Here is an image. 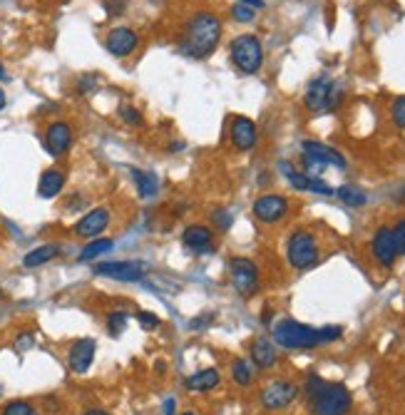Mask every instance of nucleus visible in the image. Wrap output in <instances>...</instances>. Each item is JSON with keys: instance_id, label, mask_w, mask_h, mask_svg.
I'll return each instance as SVG.
<instances>
[{"instance_id": "a19ab883", "label": "nucleus", "mask_w": 405, "mask_h": 415, "mask_svg": "<svg viewBox=\"0 0 405 415\" xmlns=\"http://www.w3.org/2000/svg\"><path fill=\"white\" fill-rule=\"evenodd\" d=\"M6 89H3V87H0V110H3V107H6Z\"/></svg>"}, {"instance_id": "bb28decb", "label": "nucleus", "mask_w": 405, "mask_h": 415, "mask_svg": "<svg viewBox=\"0 0 405 415\" xmlns=\"http://www.w3.org/2000/svg\"><path fill=\"white\" fill-rule=\"evenodd\" d=\"M232 376H234V380H237L239 385H251V380H254V361H249V358H237V361L232 363Z\"/></svg>"}, {"instance_id": "4c0bfd02", "label": "nucleus", "mask_w": 405, "mask_h": 415, "mask_svg": "<svg viewBox=\"0 0 405 415\" xmlns=\"http://www.w3.org/2000/svg\"><path fill=\"white\" fill-rule=\"evenodd\" d=\"M206 321H209V316H199V318H194V321H192L189 326L194 328V331H201V326H204Z\"/></svg>"}, {"instance_id": "f704fd0d", "label": "nucleus", "mask_w": 405, "mask_h": 415, "mask_svg": "<svg viewBox=\"0 0 405 415\" xmlns=\"http://www.w3.org/2000/svg\"><path fill=\"white\" fill-rule=\"evenodd\" d=\"M137 321H139V326L144 328V331H149V328L159 326V318L154 314H147V311H139L137 314Z\"/></svg>"}, {"instance_id": "7ed1b4c3", "label": "nucleus", "mask_w": 405, "mask_h": 415, "mask_svg": "<svg viewBox=\"0 0 405 415\" xmlns=\"http://www.w3.org/2000/svg\"><path fill=\"white\" fill-rule=\"evenodd\" d=\"M274 343H279L286 351H309L323 341L318 328H311L294 318H284L274 326Z\"/></svg>"}, {"instance_id": "79ce46f5", "label": "nucleus", "mask_w": 405, "mask_h": 415, "mask_svg": "<svg viewBox=\"0 0 405 415\" xmlns=\"http://www.w3.org/2000/svg\"><path fill=\"white\" fill-rule=\"evenodd\" d=\"M0 80H8V73H6V68H3V63H0Z\"/></svg>"}, {"instance_id": "20e7f679", "label": "nucleus", "mask_w": 405, "mask_h": 415, "mask_svg": "<svg viewBox=\"0 0 405 415\" xmlns=\"http://www.w3.org/2000/svg\"><path fill=\"white\" fill-rule=\"evenodd\" d=\"M341 97H343V92L336 80H331L328 75H318V78H313L309 82L304 100L311 112H331L338 107Z\"/></svg>"}, {"instance_id": "f3484780", "label": "nucleus", "mask_w": 405, "mask_h": 415, "mask_svg": "<svg viewBox=\"0 0 405 415\" xmlns=\"http://www.w3.org/2000/svg\"><path fill=\"white\" fill-rule=\"evenodd\" d=\"M256 125L249 117H234L232 120V142L239 152H249L256 147Z\"/></svg>"}, {"instance_id": "4468645a", "label": "nucleus", "mask_w": 405, "mask_h": 415, "mask_svg": "<svg viewBox=\"0 0 405 415\" xmlns=\"http://www.w3.org/2000/svg\"><path fill=\"white\" fill-rule=\"evenodd\" d=\"M279 167H281V172H284V177L289 179V184L294 187V190H299V192H316V194H323V197L336 194V192H333L326 182H321L318 177H311V174L296 172V169L291 167L289 162H281Z\"/></svg>"}, {"instance_id": "6e6552de", "label": "nucleus", "mask_w": 405, "mask_h": 415, "mask_svg": "<svg viewBox=\"0 0 405 415\" xmlns=\"http://www.w3.org/2000/svg\"><path fill=\"white\" fill-rule=\"evenodd\" d=\"M229 276H232V286L239 296L249 299L258 291V268L251 259L234 256L229 259Z\"/></svg>"}, {"instance_id": "7c9ffc66", "label": "nucleus", "mask_w": 405, "mask_h": 415, "mask_svg": "<svg viewBox=\"0 0 405 415\" xmlns=\"http://www.w3.org/2000/svg\"><path fill=\"white\" fill-rule=\"evenodd\" d=\"M232 18L239 23H251L254 18H256V11L249 6H244V3H237V6L232 8Z\"/></svg>"}, {"instance_id": "c9c22d12", "label": "nucleus", "mask_w": 405, "mask_h": 415, "mask_svg": "<svg viewBox=\"0 0 405 415\" xmlns=\"http://www.w3.org/2000/svg\"><path fill=\"white\" fill-rule=\"evenodd\" d=\"M318 333H321V341L328 343V341H336V338H341L343 328L341 326H323V328H318Z\"/></svg>"}, {"instance_id": "dca6fc26", "label": "nucleus", "mask_w": 405, "mask_h": 415, "mask_svg": "<svg viewBox=\"0 0 405 415\" xmlns=\"http://www.w3.org/2000/svg\"><path fill=\"white\" fill-rule=\"evenodd\" d=\"M73 144V127L68 122H53L45 132V147L53 157H63Z\"/></svg>"}, {"instance_id": "393cba45", "label": "nucleus", "mask_w": 405, "mask_h": 415, "mask_svg": "<svg viewBox=\"0 0 405 415\" xmlns=\"http://www.w3.org/2000/svg\"><path fill=\"white\" fill-rule=\"evenodd\" d=\"M110 249H115V242L112 239H105V237H97V239H89L87 247L80 252V261H92V259L102 256V254H107Z\"/></svg>"}, {"instance_id": "2f4dec72", "label": "nucleus", "mask_w": 405, "mask_h": 415, "mask_svg": "<svg viewBox=\"0 0 405 415\" xmlns=\"http://www.w3.org/2000/svg\"><path fill=\"white\" fill-rule=\"evenodd\" d=\"M120 117L127 122V125H142V115H139V110L137 107H132V105H122L120 107Z\"/></svg>"}, {"instance_id": "6ab92c4d", "label": "nucleus", "mask_w": 405, "mask_h": 415, "mask_svg": "<svg viewBox=\"0 0 405 415\" xmlns=\"http://www.w3.org/2000/svg\"><path fill=\"white\" fill-rule=\"evenodd\" d=\"M65 187V174L58 167H50L40 174V182H37V194L42 199H55V197L63 192Z\"/></svg>"}, {"instance_id": "a878e982", "label": "nucleus", "mask_w": 405, "mask_h": 415, "mask_svg": "<svg viewBox=\"0 0 405 415\" xmlns=\"http://www.w3.org/2000/svg\"><path fill=\"white\" fill-rule=\"evenodd\" d=\"M336 194H338V199L348 206H363L366 202H368V194H366L363 190L353 187V184H343V187H338Z\"/></svg>"}, {"instance_id": "c85d7f7f", "label": "nucleus", "mask_w": 405, "mask_h": 415, "mask_svg": "<svg viewBox=\"0 0 405 415\" xmlns=\"http://www.w3.org/2000/svg\"><path fill=\"white\" fill-rule=\"evenodd\" d=\"M127 321H130V316L122 314V311H115V314L107 316V328H110L112 336H120L122 331L127 328Z\"/></svg>"}, {"instance_id": "4be33fe9", "label": "nucleus", "mask_w": 405, "mask_h": 415, "mask_svg": "<svg viewBox=\"0 0 405 415\" xmlns=\"http://www.w3.org/2000/svg\"><path fill=\"white\" fill-rule=\"evenodd\" d=\"M219 380H221V376H219L216 368H204V371H199V373H194V376L187 378V388L197 390V393H206V390L216 388Z\"/></svg>"}, {"instance_id": "cd10ccee", "label": "nucleus", "mask_w": 405, "mask_h": 415, "mask_svg": "<svg viewBox=\"0 0 405 415\" xmlns=\"http://www.w3.org/2000/svg\"><path fill=\"white\" fill-rule=\"evenodd\" d=\"M0 415H37V410H35V405L27 403V400H11Z\"/></svg>"}, {"instance_id": "39448f33", "label": "nucleus", "mask_w": 405, "mask_h": 415, "mask_svg": "<svg viewBox=\"0 0 405 415\" xmlns=\"http://www.w3.org/2000/svg\"><path fill=\"white\" fill-rule=\"evenodd\" d=\"M232 63L237 65V70H242L244 75H254L261 70L263 65V48L261 40L256 35H239L232 40Z\"/></svg>"}, {"instance_id": "58836bf2", "label": "nucleus", "mask_w": 405, "mask_h": 415, "mask_svg": "<svg viewBox=\"0 0 405 415\" xmlns=\"http://www.w3.org/2000/svg\"><path fill=\"white\" fill-rule=\"evenodd\" d=\"M174 408H177V400H174V398L164 400V415H174Z\"/></svg>"}, {"instance_id": "2eb2a0df", "label": "nucleus", "mask_w": 405, "mask_h": 415, "mask_svg": "<svg viewBox=\"0 0 405 415\" xmlns=\"http://www.w3.org/2000/svg\"><path fill=\"white\" fill-rule=\"evenodd\" d=\"M370 249H373V256L378 259L383 266H393L398 254V244H395L393 237V226H380L378 232L373 234V242H370Z\"/></svg>"}, {"instance_id": "9d476101", "label": "nucleus", "mask_w": 405, "mask_h": 415, "mask_svg": "<svg viewBox=\"0 0 405 415\" xmlns=\"http://www.w3.org/2000/svg\"><path fill=\"white\" fill-rule=\"evenodd\" d=\"M92 271L97 276H107V279H115V281H142L144 273H147V264L144 261H105V264H97Z\"/></svg>"}, {"instance_id": "f257e3e1", "label": "nucleus", "mask_w": 405, "mask_h": 415, "mask_svg": "<svg viewBox=\"0 0 405 415\" xmlns=\"http://www.w3.org/2000/svg\"><path fill=\"white\" fill-rule=\"evenodd\" d=\"M221 40V20L214 13H197L187 20L185 32H182V40H179V48L185 50V55L197 60L209 58L216 50Z\"/></svg>"}, {"instance_id": "c756f323", "label": "nucleus", "mask_w": 405, "mask_h": 415, "mask_svg": "<svg viewBox=\"0 0 405 415\" xmlns=\"http://www.w3.org/2000/svg\"><path fill=\"white\" fill-rule=\"evenodd\" d=\"M390 117H393V125L405 130V95L398 97V100L390 105Z\"/></svg>"}, {"instance_id": "0eeeda50", "label": "nucleus", "mask_w": 405, "mask_h": 415, "mask_svg": "<svg viewBox=\"0 0 405 415\" xmlns=\"http://www.w3.org/2000/svg\"><path fill=\"white\" fill-rule=\"evenodd\" d=\"M328 164H331V167H338V169H346V159H343L341 152H336L333 147H326V144H321V142H311V140H306L304 142V167L309 169L311 177L321 174Z\"/></svg>"}, {"instance_id": "aec40b11", "label": "nucleus", "mask_w": 405, "mask_h": 415, "mask_svg": "<svg viewBox=\"0 0 405 415\" xmlns=\"http://www.w3.org/2000/svg\"><path fill=\"white\" fill-rule=\"evenodd\" d=\"M182 244L192 252H206L211 247V229L204 224H189L182 234Z\"/></svg>"}, {"instance_id": "473e14b6", "label": "nucleus", "mask_w": 405, "mask_h": 415, "mask_svg": "<svg viewBox=\"0 0 405 415\" xmlns=\"http://www.w3.org/2000/svg\"><path fill=\"white\" fill-rule=\"evenodd\" d=\"M211 219H214V224L219 226L221 232H227L229 226H232V214H229L227 209H216V211H214V216H211Z\"/></svg>"}, {"instance_id": "e433bc0d", "label": "nucleus", "mask_w": 405, "mask_h": 415, "mask_svg": "<svg viewBox=\"0 0 405 415\" xmlns=\"http://www.w3.org/2000/svg\"><path fill=\"white\" fill-rule=\"evenodd\" d=\"M32 343H35V336H32V333H20V336L15 338L18 351H27V348H32Z\"/></svg>"}, {"instance_id": "ea45409f", "label": "nucleus", "mask_w": 405, "mask_h": 415, "mask_svg": "<svg viewBox=\"0 0 405 415\" xmlns=\"http://www.w3.org/2000/svg\"><path fill=\"white\" fill-rule=\"evenodd\" d=\"M239 3H244L249 8H263V0H239Z\"/></svg>"}, {"instance_id": "5701e85b", "label": "nucleus", "mask_w": 405, "mask_h": 415, "mask_svg": "<svg viewBox=\"0 0 405 415\" xmlns=\"http://www.w3.org/2000/svg\"><path fill=\"white\" fill-rule=\"evenodd\" d=\"M58 254H60V244H42V247L32 249V252H27L25 256H23V266L25 268L42 266V264L53 261Z\"/></svg>"}, {"instance_id": "412c9836", "label": "nucleus", "mask_w": 405, "mask_h": 415, "mask_svg": "<svg viewBox=\"0 0 405 415\" xmlns=\"http://www.w3.org/2000/svg\"><path fill=\"white\" fill-rule=\"evenodd\" d=\"M251 361L256 368H271L276 363V348L271 338H256L251 343Z\"/></svg>"}, {"instance_id": "f8f14e48", "label": "nucleus", "mask_w": 405, "mask_h": 415, "mask_svg": "<svg viewBox=\"0 0 405 415\" xmlns=\"http://www.w3.org/2000/svg\"><path fill=\"white\" fill-rule=\"evenodd\" d=\"M137 45H139V37L132 27L120 25L107 32L105 48H107V53L115 55V58H127V55H132L137 50Z\"/></svg>"}, {"instance_id": "72a5a7b5", "label": "nucleus", "mask_w": 405, "mask_h": 415, "mask_svg": "<svg viewBox=\"0 0 405 415\" xmlns=\"http://www.w3.org/2000/svg\"><path fill=\"white\" fill-rule=\"evenodd\" d=\"M393 237H395V244H398V254H405V219H400L398 224L393 226Z\"/></svg>"}, {"instance_id": "423d86ee", "label": "nucleus", "mask_w": 405, "mask_h": 415, "mask_svg": "<svg viewBox=\"0 0 405 415\" xmlns=\"http://www.w3.org/2000/svg\"><path fill=\"white\" fill-rule=\"evenodd\" d=\"M286 259L294 268L299 271H306L313 264L318 261V242L316 237L306 229H296L289 237V244H286Z\"/></svg>"}, {"instance_id": "a211bd4d", "label": "nucleus", "mask_w": 405, "mask_h": 415, "mask_svg": "<svg viewBox=\"0 0 405 415\" xmlns=\"http://www.w3.org/2000/svg\"><path fill=\"white\" fill-rule=\"evenodd\" d=\"M95 348H97V343L92 341V338H80V341L73 343L68 361L75 373H85V371L92 366V361H95Z\"/></svg>"}, {"instance_id": "ddd939ff", "label": "nucleus", "mask_w": 405, "mask_h": 415, "mask_svg": "<svg viewBox=\"0 0 405 415\" xmlns=\"http://www.w3.org/2000/svg\"><path fill=\"white\" fill-rule=\"evenodd\" d=\"M107 226H110V209L107 206H95L75 224V234L82 239H97L102 237Z\"/></svg>"}, {"instance_id": "37998d69", "label": "nucleus", "mask_w": 405, "mask_h": 415, "mask_svg": "<svg viewBox=\"0 0 405 415\" xmlns=\"http://www.w3.org/2000/svg\"><path fill=\"white\" fill-rule=\"evenodd\" d=\"M85 415H107L105 410H89V413H85Z\"/></svg>"}, {"instance_id": "f03ea898", "label": "nucleus", "mask_w": 405, "mask_h": 415, "mask_svg": "<svg viewBox=\"0 0 405 415\" xmlns=\"http://www.w3.org/2000/svg\"><path fill=\"white\" fill-rule=\"evenodd\" d=\"M306 398L313 415H348L353 405L351 390L343 383H328L321 376L306 378Z\"/></svg>"}, {"instance_id": "c03bdc74", "label": "nucleus", "mask_w": 405, "mask_h": 415, "mask_svg": "<svg viewBox=\"0 0 405 415\" xmlns=\"http://www.w3.org/2000/svg\"><path fill=\"white\" fill-rule=\"evenodd\" d=\"M182 415H194V413H182Z\"/></svg>"}, {"instance_id": "b1692460", "label": "nucleus", "mask_w": 405, "mask_h": 415, "mask_svg": "<svg viewBox=\"0 0 405 415\" xmlns=\"http://www.w3.org/2000/svg\"><path fill=\"white\" fill-rule=\"evenodd\" d=\"M130 177H132V182L137 184V194L142 197V199H152V197L157 194V177H154L152 172H142V169L132 167Z\"/></svg>"}, {"instance_id": "1a4fd4ad", "label": "nucleus", "mask_w": 405, "mask_h": 415, "mask_svg": "<svg viewBox=\"0 0 405 415\" xmlns=\"http://www.w3.org/2000/svg\"><path fill=\"white\" fill-rule=\"evenodd\" d=\"M299 395V385L294 380H271L266 388L261 390V405L266 410H284Z\"/></svg>"}, {"instance_id": "9b49d317", "label": "nucleus", "mask_w": 405, "mask_h": 415, "mask_svg": "<svg viewBox=\"0 0 405 415\" xmlns=\"http://www.w3.org/2000/svg\"><path fill=\"white\" fill-rule=\"evenodd\" d=\"M289 214V202L281 194H263L254 202V216L261 224H276Z\"/></svg>"}]
</instances>
